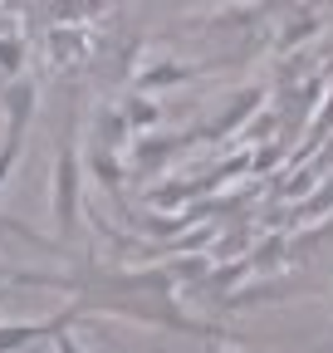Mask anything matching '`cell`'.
Here are the masks:
<instances>
[{
	"instance_id": "1",
	"label": "cell",
	"mask_w": 333,
	"mask_h": 353,
	"mask_svg": "<svg viewBox=\"0 0 333 353\" xmlns=\"http://www.w3.org/2000/svg\"><path fill=\"white\" fill-rule=\"evenodd\" d=\"M78 132L74 123L64 128V143H59V167H54V226L69 241L78 231V216H83V167H78Z\"/></svg>"
},
{
	"instance_id": "2",
	"label": "cell",
	"mask_w": 333,
	"mask_h": 353,
	"mask_svg": "<svg viewBox=\"0 0 333 353\" xmlns=\"http://www.w3.org/2000/svg\"><path fill=\"white\" fill-rule=\"evenodd\" d=\"M34 103H39V88L34 79H10L6 88V143H0V187L10 182V172L25 152V132H30V118H34Z\"/></svg>"
},
{
	"instance_id": "3",
	"label": "cell",
	"mask_w": 333,
	"mask_h": 353,
	"mask_svg": "<svg viewBox=\"0 0 333 353\" xmlns=\"http://www.w3.org/2000/svg\"><path fill=\"white\" fill-rule=\"evenodd\" d=\"M78 319V309H59L54 319H25V324H0V353H20L34 339H59Z\"/></svg>"
},
{
	"instance_id": "4",
	"label": "cell",
	"mask_w": 333,
	"mask_h": 353,
	"mask_svg": "<svg viewBox=\"0 0 333 353\" xmlns=\"http://www.w3.org/2000/svg\"><path fill=\"white\" fill-rule=\"evenodd\" d=\"M260 108H265V88H245V94H235V99H230V108L211 123V132H206V138H226V132H235L245 118H255Z\"/></svg>"
},
{
	"instance_id": "5",
	"label": "cell",
	"mask_w": 333,
	"mask_h": 353,
	"mask_svg": "<svg viewBox=\"0 0 333 353\" xmlns=\"http://www.w3.org/2000/svg\"><path fill=\"white\" fill-rule=\"evenodd\" d=\"M196 69L191 64H177V59H162V64H147L138 74V94H152V88H177V83H191Z\"/></svg>"
},
{
	"instance_id": "6",
	"label": "cell",
	"mask_w": 333,
	"mask_h": 353,
	"mask_svg": "<svg viewBox=\"0 0 333 353\" xmlns=\"http://www.w3.org/2000/svg\"><path fill=\"white\" fill-rule=\"evenodd\" d=\"M128 138H133V128H128V118H122V108H103L98 113V128H94V148L118 152Z\"/></svg>"
},
{
	"instance_id": "7",
	"label": "cell",
	"mask_w": 333,
	"mask_h": 353,
	"mask_svg": "<svg viewBox=\"0 0 333 353\" xmlns=\"http://www.w3.org/2000/svg\"><path fill=\"white\" fill-rule=\"evenodd\" d=\"M103 6L108 0H50V10H54L59 25H83V20H94Z\"/></svg>"
},
{
	"instance_id": "8",
	"label": "cell",
	"mask_w": 333,
	"mask_h": 353,
	"mask_svg": "<svg viewBox=\"0 0 333 353\" xmlns=\"http://www.w3.org/2000/svg\"><path fill=\"white\" fill-rule=\"evenodd\" d=\"M122 118H128V128H133V132H147V128H157L162 108H157L147 94H133L128 103H122Z\"/></svg>"
},
{
	"instance_id": "9",
	"label": "cell",
	"mask_w": 333,
	"mask_h": 353,
	"mask_svg": "<svg viewBox=\"0 0 333 353\" xmlns=\"http://www.w3.org/2000/svg\"><path fill=\"white\" fill-rule=\"evenodd\" d=\"M50 44H54V54H59V64H69L78 50H83V34H78V25H59L54 34H50Z\"/></svg>"
},
{
	"instance_id": "10",
	"label": "cell",
	"mask_w": 333,
	"mask_h": 353,
	"mask_svg": "<svg viewBox=\"0 0 333 353\" xmlns=\"http://www.w3.org/2000/svg\"><path fill=\"white\" fill-rule=\"evenodd\" d=\"M20 69H25V39H15V34L6 39V34H0V74L15 79Z\"/></svg>"
},
{
	"instance_id": "11",
	"label": "cell",
	"mask_w": 333,
	"mask_h": 353,
	"mask_svg": "<svg viewBox=\"0 0 333 353\" xmlns=\"http://www.w3.org/2000/svg\"><path fill=\"white\" fill-rule=\"evenodd\" d=\"M294 211H299L304 221H314V216H323V211H333V176H328V182H323V187H319L314 196H304V201H299Z\"/></svg>"
},
{
	"instance_id": "12",
	"label": "cell",
	"mask_w": 333,
	"mask_h": 353,
	"mask_svg": "<svg viewBox=\"0 0 333 353\" xmlns=\"http://www.w3.org/2000/svg\"><path fill=\"white\" fill-rule=\"evenodd\" d=\"M328 132H333V94H328V108H319V113H314V123H309V143L299 148V157H304L319 138H328Z\"/></svg>"
},
{
	"instance_id": "13",
	"label": "cell",
	"mask_w": 333,
	"mask_h": 353,
	"mask_svg": "<svg viewBox=\"0 0 333 353\" xmlns=\"http://www.w3.org/2000/svg\"><path fill=\"white\" fill-rule=\"evenodd\" d=\"M20 353H59V348H54V339H34V343L20 348Z\"/></svg>"
},
{
	"instance_id": "14",
	"label": "cell",
	"mask_w": 333,
	"mask_h": 353,
	"mask_svg": "<svg viewBox=\"0 0 333 353\" xmlns=\"http://www.w3.org/2000/svg\"><path fill=\"white\" fill-rule=\"evenodd\" d=\"M54 348H59V353H83V348H78L69 334H59V339H54Z\"/></svg>"
},
{
	"instance_id": "15",
	"label": "cell",
	"mask_w": 333,
	"mask_h": 353,
	"mask_svg": "<svg viewBox=\"0 0 333 353\" xmlns=\"http://www.w3.org/2000/svg\"><path fill=\"white\" fill-rule=\"evenodd\" d=\"M323 79H333V64H328V69H323Z\"/></svg>"
},
{
	"instance_id": "16",
	"label": "cell",
	"mask_w": 333,
	"mask_h": 353,
	"mask_svg": "<svg viewBox=\"0 0 333 353\" xmlns=\"http://www.w3.org/2000/svg\"><path fill=\"white\" fill-rule=\"evenodd\" d=\"M323 353H333V343H328V348H323Z\"/></svg>"
}]
</instances>
